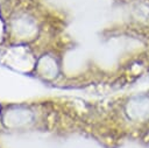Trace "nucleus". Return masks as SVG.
<instances>
[{"label": "nucleus", "instance_id": "nucleus-1", "mask_svg": "<svg viewBox=\"0 0 149 148\" xmlns=\"http://www.w3.org/2000/svg\"><path fill=\"white\" fill-rule=\"evenodd\" d=\"M127 6V19L111 30V34L136 41L143 48V54L139 58V73L140 77L149 76V0H132Z\"/></svg>", "mask_w": 149, "mask_h": 148}]
</instances>
